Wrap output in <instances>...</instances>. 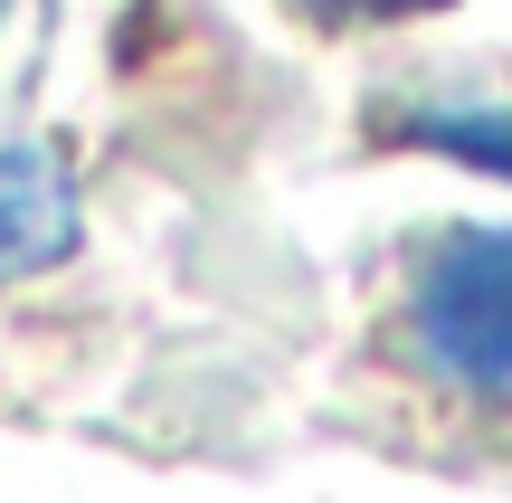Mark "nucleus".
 Instances as JSON below:
<instances>
[{
    "label": "nucleus",
    "mask_w": 512,
    "mask_h": 503,
    "mask_svg": "<svg viewBox=\"0 0 512 503\" xmlns=\"http://www.w3.org/2000/svg\"><path fill=\"white\" fill-rule=\"evenodd\" d=\"M399 342L437 390L512 409V228L465 219L418 247L399 295Z\"/></svg>",
    "instance_id": "1"
},
{
    "label": "nucleus",
    "mask_w": 512,
    "mask_h": 503,
    "mask_svg": "<svg viewBox=\"0 0 512 503\" xmlns=\"http://www.w3.org/2000/svg\"><path fill=\"white\" fill-rule=\"evenodd\" d=\"M76 238H86V209H76L67 162L48 143H0V285L67 266Z\"/></svg>",
    "instance_id": "2"
},
{
    "label": "nucleus",
    "mask_w": 512,
    "mask_h": 503,
    "mask_svg": "<svg viewBox=\"0 0 512 503\" xmlns=\"http://www.w3.org/2000/svg\"><path fill=\"white\" fill-rule=\"evenodd\" d=\"M389 143L408 152H437V162L465 171H494L512 181V95H437V105H389Z\"/></svg>",
    "instance_id": "3"
},
{
    "label": "nucleus",
    "mask_w": 512,
    "mask_h": 503,
    "mask_svg": "<svg viewBox=\"0 0 512 503\" xmlns=\"http://www.w3.org/2000/svg\"><path fill=\"white\" fill-rule=\"evenodd\" d=\"M304 29L323 38H351V29H399V19H437L446 0H285Z\"/></svg>",
    "instance_id": "4"
},
{
    "label": "nucleus",
    "mask_w": 512,
    "mask_h": 503,
    "mask_svg": "<svg viewBox=\"0 0 512 503\" xmlns=\"http://www.w3.org/2000/svg\"><path fill=\"white\" fill-rule=\"evenodd\" d=\"M0 19H10V0H0Z\"/></svg>",
    "instance_id": "5"
}]
</instances>
